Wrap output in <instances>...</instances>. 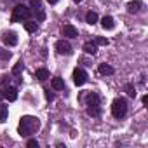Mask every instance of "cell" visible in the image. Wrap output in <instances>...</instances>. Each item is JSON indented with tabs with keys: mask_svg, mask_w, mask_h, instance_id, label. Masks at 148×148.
I'll return each mask as SVG.
<instances>
[{
	"mask_svg": "<svg viewBox=\"0 0 148 148\" xmlns=\"http://www.w3.org/2000/svg\"><path fill=\"white\" fill-rule=\"evenodd\" d=\"M47 2H49L51 5H54V4H58V2H59V0H47Z\"/></svg>",
	"mask_w": 148,
	"mask_h": 148,
	"instance_id": "f1b7e54d",
	"label": "cell"
},
{
	"mask_svg": "<svg viewBox=\"0 0 148 148\" xmlns=\"http://www.w3.org/2000/svg\"><path fill=\"white\" fill-rule=\"evenodd\" d=\"M30 5L37 11V9H42V0H30Z\"/></svg>",
	"mask_w": 148,
	"mask_h": 148,
	"instance_id": "603a6c76",
	"label": "cell"
},
{
	"mask_svg": "<svg viewBox=\"0 0 148 148\" xmlns=\"http://www.w3.org/2000/svg\"><path fill=\"white\" fill-rule=\"evenodd\" d=\"M40 129V120L37 117H32V115H25L21 117L19 120V125H18V132L21 136H30L33 132H37Z\"/></svg>",
	"mask_w": 148,
	"mask_h": 148,
	"instance_id": "6da1fadb",
	"label": "cell"
},
{
	"mask_svg": "<svg viewBox=\"0 0 148 148\" xmlns=\"http://www.w3.org/2000/svg\"><path fill=\"white\" fill-rule=\"evenodd\" d=\"M87 71L86 70H82V68H75V70H73V84H75V86H84L86 82H87Z\"/></svg>",
	"mask_w": 148,
	"mask_h": 148,
	"instance_id": "277c9868",
	"label": "cell"
},
{
	"mask_svg": "<svg viewBox=\"0 0 148 148\" xmlns=\"http://www.w3.org/2000/svg\"><path fill=\"white\" fill-rule=\"evenodd\" d=\"M84 51H86L87 54H92V56H94V54H96V51H98V45H96L92 40H89V42H86V44H84Z\"/></svg>",
	"mask_w": 148,
	"mask_h": 148,
	"instance_id": "9a60e30c",
	"label": "cell"
},
{
	"mask_svg": "<svg viewBox=\"0 0 148 148\" xmlns=\"http://www.w3.org/2000/svg\"><path fill=\"white\" fill-rule=\"evenodd\" d=\"M0 58H2V59H11V52L9 51H5V49H0Z\"/></svg>",
	"mask_w": 148,
	"mask_h": 148,
	"instance_id": "cb8c5ba5",
	"label": "cell"
},
{
	"mask_svg": "<svg viewBox=\"0 0 148 148\" xmlns=\"http://www.w3.org/2000/svg\"><path fill=\"white\" fill-rule=\"evenodd\" d=\"M125 92H127L131 98H134V96H136V87H134V84H125Z\"/></svg>",
	"mask_w": 148,
	"mask_h": 148,
	"instance_id": "44dd1931",
	"label": "cell"
},
{
	"mask_svg": "<svg viewBox=\"0 0 148 148\" xmlns=\"http://www.w3.org/2000/svg\"><path fill=\"white\" fill-rule=\"evenodd\" d=\"M32 16V11L25 5H16L12 9V16H11V21L12 23H19V21H28Z\"/></svg>",
	"mask_w": 148,
	"mask_h": 148,
	"instance_id": "3957f363",
	"label": "cell"
},
{
	"mask_svg": "<svg viewBox=\"0 0 148 148\" xmlns=\"http://www.w3.org/2000/svg\"><path fill=\"white\" fill-rule=\"evenodd\" d=\"M44 92H45V98H47V101H52V99H54V94H52L49 89H45Z\"/></svg>",
	"mask_w": 148,
	"mask_h": 148,
	"instance_id": "4316f807",
	"label": "cell"
},
{
	"mask_svg": "<svg viewBox=\"0 0 148 148\" xmlns=\"http://www.w3.org/2000/svg\"><path fill=\"white\" fill-rule=\"evenodd\" d=\"M26 146H28V148H38V141H37V139H30V141L26 143Z\"/></svg>",
	"mask_w": 148,
	"mask_h": 148,
	"instance_id": "484cf974",
	"label": "cell"
},
{
	"mask_svg": "<svg viewBox=\"0 0 148 148\" xmlns=\"http://www.w3.org/2000/svg\"><path fill=\"white\" fill-rule=\"evenodd\" d=\"M7 115H9V108L5 105H0V124L7 120Z\"/></svg>",
	"mask_w": 148,
	"mask_h": 148,
	"instance_id": "d6986e66",
	"label": "cell"
},
{
	"mask_svg": "<svg viewBox=\"0 0 148 148\" xmlns=\"http://www.w3.org/2000/svg\"><path fill=\"white\" fill-rule=\"evenodd\" d=\"M23 61H18L16 64H14V68H12V75H16V77H19L21 75V71H23Z\"/></svg>",
	"mask_w": 148,
	"mask_h": 148,
	"instance_id": "ffe728a7",
	"label": "cell"
},
{
	"mask_svg": "<svg viewBox=\"0 0 148 148\" xmlns=\"http://www.w3.org/2000/svg\"><path fill=\"white\" fill-rule=\"evenodd\" d=\"M86 23H89V25L98 23V14H96V12H92V11H89V12L86 14Z\"/></svg>",
	"mask_w": 148,
	"mask_h": 148,
	"instance_id": "ac0fdd59",
	"label": "cell"
},
{
	"mask_svg": "<svg viewBox=\"0 0 148 148\" xmlns=\"http://www.w3.org/2000/svg\"><path fill=\"white\" fill-rule=\"evenodd\" d=\"M2 42L5 45H9V47L18 45V35H16V32H4L2 33Z\"/></svg>",
	"mask_w": 148,
	"mask_h": 148,
	"instance_id": "5b68a950",
	"label": "cell"
},
{
	"mask_svg": "<svg viewBox=\"0 0 148 148\" xmlns=\"http://www.w3.org/2000/svg\"><path fill=\"white\" fill-rule=\"evenodd\" d=\"M51 84H52V89H54V91H63V89H64V82H63V79H59V77H54Z\"/></svg>",
	"mask_w": 148,
	"mask_h": 148,
	"instance_id": "e0dca14e",
	"label": "cell"
},
{
	"mask_svg": "<svg viewBox=\"0 0 148 148\" xmlns=\"http://www.w3.org/2000/svg\"><path fill=\"white\" fill-rule=\"evenodd\" d=\"M99 94L98 92H92V91H89L87 92V96H86V103H87V106L89 105H99Z\"/></svg>",
	"mask_w": 148,
	"mask_h": 148,
	"instance_id": "30bf717a",
	"label": "cell"
},
{
	"mask_svg": "<svg viewBox=\"0 0 148 148\" xmlns=\"http://www.w3.org/2000/svg\"><path fill=\"white\" fill-rule=\"evenodd\" d=\"M98 71L101 73V75H113V68L110 66V64H106V63H101L99 66H98Z\"/></svg>",
	"mask_w": 148,
	"mask_h": 148,
	"instance_id": "4fadbf2b",
	"label": "cell"
},
{
	"mask_svg": "<svg viewBox=\"0 0 148 148\" xmlns=\"http://www.w3.org/2000/svg\"><path fill=\"white\" fill-rule=\"evenodd\" d=\"M35 79L40 80V82H45V80L49 79V70H47V68H38V70L35 71Z\"/></svg>",
	"mask_w": 148,
	"mask_h": 148,
	"instance_id": "8fae6325",
	"label": "cell"
},
{
	"mask_svg": "<svg viewBox=\"0 0 148 148\" xmlns=\"http://www.w3.org/2000/svg\"><path fill=\"white\" fill-rule=\"evenodd\" d=\"M87 115H89V117H99V115H101L99 105H89V106H87Z\"/></svg>",
	"mask_w": 148,
	"mask_h": 148,
	"instance_id": "5bb4252c",
	"label": "cell"
},
{
	"mask_svg": "<svg viewBox=\"0 0 148 148\" xmlns=\"http://www.w3.org/2000/svg\"><path fill=\"white\" fill-rule=\"evenodd\" d=\"M25 30L28 33H35L38 30V23L37 21H25Z\"/></svg>",
	"mask_w": 148,
	"mask_h": 148,
	"instance_id": "2e32d148",
	"label": "cell"
},
{
	"mask_svg": "<svg viewBox=\"0 0 148 148\" xmlns=\"http://www.w3.org/2000/svg\"><path fill=\"white\" fill-rule=\"evenodd\" d=\"M127 113V101L124 98H117L112 103V115L115 119H124Z\"/></svg>",
	"mask_w": 148,
	"mask_h": 148,
	"instance_id": "7a4b0ae2",
	"label": "cell"
},
{
	"mask_svg": "<svg viewBox=\"0 0 148 148\" xmlns=\"http://www.w3.org/2000/svg\"><path fill=\"white\" fill-rule=\"evenodd\" d=\"M101 26H103L105 30H113V28H115V19H113L112 16H105V18L101 19Z\"/></svg>",
	"mask_w": 148,
	"mask_h": 148,
	"instance_id": "7c38bea8",
	"label": "cell"
},
{
	"mask_svg": "<svg viewBox=\"0 0 148 148\" xmlns=\"http://www.w3.org/2000/svg\"><path fill=\"white\" fill-rule=\"evenodd\" d=\"M73 2H75V4H80V2H82V0H73Z\"/></svg>",
	"mask_w": 148,
	"mask_h": 148,
	"instance_id": "f546056e",
	"label": "cell"
},
{
	"mask_svg": "<svg viewBox=\"0 0 148 148\" xmlns=\"http://www.w3.org/2000/svg\"><path fill=\"white\" fill-rule=\"evenodd\" d=\"M35 14H37V19H38V21H44V19H45V12H44L42 9H37Z\"/></svg>",
	"mask_w": 148,
	"mask_h": 148,
	"instance_id": "d4e9b609",
	"label": "cell"
},
{
	"mask_svg": "<svg viewBox=\"0 0 148 148\" xmlns=\"http://www.w3.org/2000/svg\"><path fill=\"white\" fill-rule=\"evenodd\" d=\"M141 103H143V105H148V96H146V94L141 98Z\"/></svg>",
	"mask_w": 148,
	"mask_h": 148,
	"instance_id": "83f0119b",
	"label": "cell"
},
{
	"mask_svg": "<svg viewBox=\"0 0 148 148\" xmlns=\"http://www.w3.org/2000/svg\"><path fill=\"white\" fill-rule=\"evenodd\" d=\"M94 44H96V45H108V40H106L105 37H96V38H94Z\"/></svg>",
	"mask_w": 148,
	"mask_h": 148,
	"instance_id": "7402d4cb",
	"label": "cell"
},
{
	"mask_svg": "<svg viewBox=\"0 0 148 148\" xmlns=\"http://www.w3.org/2000/svg\"><path fill=\"white\" fill-rule=\"evenodd\" d=\"M141 9H143V2H139V0H132V2L127 4V11L131 14H138L141 12Z\"/></svg>",
	"mask_w": 148,
	"mask_h": 148,
	"instance_id": "9c48e42d",
	"label": "cell"
},
{
	"mask_svg": "<svg viewBox=\"0 0 148 148\" xmlns=\"http://www.w3.org/2000/svg\"><path fill=\"white\" fill-rule=\"evenodd\" d=\"M61 32H63V35H64V37H68V38H75V37L79 35V32H77V28H75V26H73V25H64Z\"/></svg>",
	"mask_w": 148,
	"mask_h": 148,
	"instance_id": "ba28073f",
	"label": "cell"
},
{
	"mask_svg": "<svg viewBox=\"0 0 148 148\" xmlns=\"http://www.w3.org/2000/svg\"><path fill=\"white\" fill-rule=\"evenodd\" d=\"M2 96H4L7 101H16V99H18V89H16V87H11V86H9V87L5 86L4 91H2Z\"/></svg>",
	"mask_w": 148,
	"mask_h": 148,
	"instance_id": "52a82bcc",
	"label": "cell"
},
{
	"mask_svg": "<svg viewBox=\"0 0 148 148\" xmlns=\"http://www.w3.org/2000/svg\"><path fill=\"white\" fill-rule=\"evenodd\" d=\"M54 47H56V51H58L59 54H66V56H70V54L73 52V49H71L70 42H66V40H58Z\"/></svg>",
	"mask_w": 148,
	"mask_h": 148,
	"instance_id": "8992f818",
	"label": "cell"
}]
</instances>
